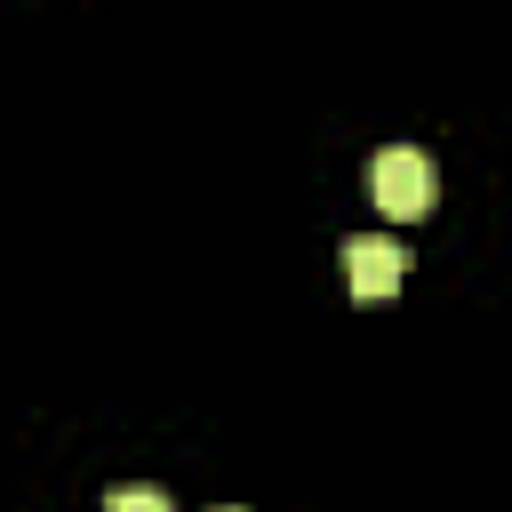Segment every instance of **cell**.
I'll return each instance as SVG.
<instances>
[{"label":"cell","mask_w":512,"mask_h":512,"mask_svg":"<svg viewBox=\"0 0 512 512\" xmlns=\"http://www.w3.org/2000/svg\"><path fill=\"white\" fill-rule=\"evenodd\" d=\"M104 512H168L160 488H104Z\"/></svg>","instance_id":"obj_3"},{"label":"cell","mask_w":512,"mask_h":512,"mask_svg":"<svg viewBox=\"0 0 512 512\" xmlns=\"http://www.w3.org/2000/svg\"><path fill=\"white\" fill-rule=\"evenodd\" d=\"M432 192H440L432 152H416V144H384V152L368 160V200H376L384 216H424Z\"/></svg>","instance_id":"obj_1"},{"label":"cell","mask_w":512,"mask_h":512,"mask_svg":"<svg viewBox=\"0 0 512 512\" xmlns=\"http://www.w3.org/2000/svg\"><path fill=\"white\" fill-rule=\"evenodd\" d=\"M216 512H232V504H216Z\"/></svg>","instance_id":"obj_4"},{"label":"cell","mask_w":512,"mask_h":512,"mask_svg":"<svg viewBox=\"0 0 512 512\" xmlns=\"http://www.w3.org/2000/svg\"><path fill=\"white\" fill-rule=\"evenodd\" d=\"M344 280H352L360 304H376V296H392L408 280V248L384 240V232H360V240H344Z\"/></svg>","instance_id":"obj_2"}]
</instances>
